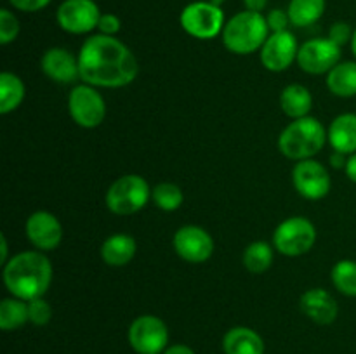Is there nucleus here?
Masks as SVG:
<instances>
[{"mask_svg": "<svg viewBox=\"0 0 356 354\" xmlns=\"http://www.w3.org/2000/svg\"><path fill=\"white\" fill-rule=\"evenodd\" d=\"M80 78L89 85H129L138 76L139 65L131 49L108 35H94L83 42L79 54Z\"/></svg>", "mask_w": 356, "mask_h": 354, "instance_id": "nucleus-1", "label": "nucleus"}, {"mask_svg": "<svg viewBox=\"0 0 356 354\" xmlns=\"http://www.w3.org/2000/svg\"><path fill=\"white\" fill-rule=\"evenodd\" d=\"M3 281L14 297L21 301L40 298L52 281V266L40 252H21L7 260Z\"/></svg>", "mask_w": 356, "mask_h": 354, "instance_id": "nucleus-2", "label": "nucleus"}, {"mask_svg": "<svg viewBox=\"0 0 356 354\" xmlns=\"http://www.w3.org/2000/svg\"><path fill=\"white\" fill-rule=\"evenodd\" d=\"M327 132L313 117H302L289 124L278 137V148L291 160H309L323 148Z\"/></svg>", "mask_w": 356, "mask_h": 354, "instance_id": "nucleus-3", "label": "nucleus"}, {"mask_svg": "<svg viewBox=\"0 0 356 354\" xmlns=\"http://www.w3.org/2000/svg\"><path fill=\"white\" fill-rule=\"evenodd\" d=\"M266 17L261 12L243 10L235 14L222 30V42L226 49L235 54H250L259 51L268 40Z\"/></svg>", "mask_w": 356, "mask_h": 354, "instance_id": "nucleus-4", "label": "nucleus"}, {"mask_svg": "<svg viewBox=\"0 0 356 354\" xmlns=\"http://www.w3.org/2000/svg\"><path fill=\"white\" fill-rule=\"evenodd\" d=\"M152 196L148 183L141 176L129 174L115 180L106 193V207L117 215H131L141 210Z\"/></svg>", "mask_w": 356, "mask_h": 354, "instance_id": "nucleus-5", "label": "nucleus"}, {"mask_svg": "<svg viewBox=\"0 0 356 354\" xmlns=\"http://www.w3.org/2000/svg\"><path fill=\"white\" fill-rule=\"evenodd\" d=\"M181 26L200 40L214 38L225 30V12L212 2H193L181 12Z\"/></svg>", "mask_w": 356, "mask_h": 354, "instance_id": "nucleus-6", "label": "nucleus"}, {"mask_svg": "<svg viewBox=\"0 0 356 354\" xmlns=\"http://www.w3.org/2000/svg\"><path fill=\"white\" fill-rule=\"evenodd\" d=\"M316 242V229L306 217L285 219L273 235V245L280 253L298 257L309 252Z\"/></svg>", "mask_w": 356, "mask_h": 354, "instance_id": "nucleus-7", "label": "nucleus"}, {"mask_svg": "<svg viewBox=\"0 0 356 354\" xmlns=\"http://www.w3.org/2000/svg\"><path fill=\"white\" fill-rule=\"evenodd\" d=\"M129 342L138 354H160L167 349L169 330L156 316H139L129 328Z\"/></svg>", "mask_w": 356, "mask_h": 354, "instance_id": "nucleus-8", "label": "nucleus"}, {"mask_svg": "<svg viewBox=\"0 0 356 354\" xmlns=\"http://www.w3.org/2000/svg\"><path fill=\"white\" fill-rule=\"evenodd\" d=\"M68 110L76 125L94 128L104 120L106 104L92 85H79L70 92Z\"/></svg>", "mask_w": 356, "mask_h": 354, "instance_id": "nucleus-9", "label": "nucleus"}, {"mask_svg": "<svg viewBox=\"0 0 356 354\" xmlns=\"http://www.w3.org/2000/svg\"><path fill=\"white\" fill-rule=\"evenodd\" d=\"M341 47L334 44L329 37L313 38L302 44L298 52V62L302 71L312 75H322L339 65Z\"/></svg>", "mask_w": 356, "mask_h": 354, "instance_id": "nucleus-10", "label": "nucleus"}, {"mask_svg": "<svg viewBox=\"0 0 356 354\" xmlns=\"http://www.w3.org/2000/svg\"><path fill=\"white\" fill-rule=\"evenodd\" d=\"M99 7L94 0H65L58 7V23L73 35L89 33L99 23Z\"/></svg>", "mask_w": 356, "mask_h": 354, "instance_id": "nucleus-11", "label": "nucleus"}, {"mask_svg": "<svg viewBox=\"0 0 356 354\" xmlns=\"http://www.w3.org/2000/svg\"><path fill=\"white\" fill-rule=\"evenodd\" d=\"M292 180L299 194L308 200H320L330 191V176L322 163L315 160H301L292 170Z\"/></svg>", "mask_w": 356, "mask_h": 354, "instance_id": "nucleus-12", "label": "nucleus"}, {"mask_svg": "<svg viewBox=\"0 0 356 354\" xmlns=\"http://www.w3.org/2000/svg\"><path fill=\"white\" fill-rule=\"evenodd\" d=\"M174 248L186 262L200 264L212 255L214 242L205 229L198 226H184L174 235Z\"/></svg>", "mask_w": 356, "mask_h": 354, "instance_id": "nucleus-13", "label": "nucleus"}, {"mask_svg": "<svg viewBox=\"0 0 356 354\" xmlns=\"http://www.w3.org/2000/svg\"><path fill=\"white\" fill-rule=\"evenodd\" d=\"M298 40L291 31L271 33L261 47V62L270 71H284L298 59Z\"/></svg>", "mask_w": 356, "mask_h": 354, "instance_id": "nucleus-14", "label": "nucleus"}, {"mask_svg": "<svg viewBox=\"0 0 356 354\" xmlns=\"http://www.w3.org/2000/svg\"><path fill=\"white\" fill-rule=\"evenodd\" d=\"M26 236L38 250H54L63 238V228L56 215L40 210L28 217Z\"/></svg>", "mask_w": 356, "mask_h": 354, "instance_id": "nucleus-15", "label": "nucleus"}, {"mask_svg": "<svg viewBox=\"0 0 356 354\" xmlns=\"http://www.w3.org/2000/svg\"><path fill=\"white\" fill-rule=\"evenodd\" d=\"M42 69L49 78L59 83H72L80 76L79 59L72 56L66 49L52 47L42 56Z\"/></svg>", "mask_w": 356, "mask_h": 354, "instance_id": "nucleus-16", "label": "nucleus"}, {"mask_svg": "<svg viewBox=\"0 0 356 354\" xmlns=\"http://www.w3.org/2000/svg\"><path fill=\"white\" fill-rule=\"evenodd\" d=\"M299 304H301V311L318 325H330L336 321L337 312H339L336 298L323 288H312L305 292Z\"/></svg>", "mask_w": 356, "mask_h": 354, "instance_id": "nucleus-17", "label": "nucleus"}, {"mask_svg": "<svg viewBox=\"0 0 356 354\" xmlns=\"http://www.w3.org/2000/svg\"><path fill=\"white\" fill-rule=\"evenodd\" d=\"M327 139H329L334 151L344 153V155H353V153H356V115H339L330 124Z\"/></svg>", "mask_w": 356, "mask_h": 354, "instance_id": "nucleus-18", "label": "nucleus"}, {"mask_svg": "<svg viewBox=\"0 0 356 354\" xmlns=\"http://www.w3.org/2000/svg\"><path fill=\"white\" fill-rule=\"evenodd\" d=\"M222 349L226 354H264V342L254 330L235 326L222 339Z\"/></svg>", "mask_w": 356, "mask_h": 354, "instance_id": "nucleus-19", "label": "nucleus"}, {"mask_svg": "<svg viewBox=\"0 0 356 354\" xmlns=\"http://www.w3.org/2000/svg\"><path fill=\"white\" fill-rule=\"evenodd\" d=\"M136 239L129 235H113L101 246V255L108 266H125L136 255Z\"/></svg>", "mask_w": 356, "mask_h": 354, "instance_id": "nucleus-20", "label": "nucleus"}, {"mask_svg": "<svg viewBox=\"0 0 356 354\" xmlns=\"http://www.w3.org/2000/svg\"><path fill=\"white\" fill-rule=\"evenodd\" d=\"M280 106L287 117L298 120V118L308 117L309 110L313 106V97L305 85L292 83V85H287L282 90Z\"/></svg>", "mask_w": 356, "mask_h": 354, "instance_id": "nucleus-21", "label": "nucleus"}, {"mask_svg": "<svg viewBox=\"0 0 356 354\" xmlns=\"http://www.w3.org/2000/svg\"><path fill=\"white\" fill-rule=\"evenodd\" d=\"M327 87L339 97L356 96V61L339 62L327 75Z\"/></svg>", "mask_w": 356, "mask_h": 354, "instance_id": "nucleus-22", "label": "nucleus"}, {"mask_svg": "<svg viewBox=\"0 0 356 354\" xmlns=\"http://www.w3.org/2000/svg\"><path fill=\"white\" fill-rule=\"evenodd\" d=\"M24 99V83L17 75L3 71L0 75V113L7 115L16 110Z\"/></svg>", "mask_w": 356, "mask_h": 354, "instance_id": "nucleus-23", "label": "nucleus"}, {"mask_svg": "<svg viewBox=\"0 0 356 354\" xmlns=\"http://www.w3.org/2000/svg\"><path fill=\"white\" fill-rule=\"evenodd\" d=\"M325 10V0H291L289 17L294 26H309L322 17Z\"/></svg>", "mask_w": 356, "mask_h": 354, "instance_id": "nucleus-24", "label": "nucleus"}, {"mask_svg": "<svg viewBox=\"0 0 356 354\" xmlns=\"http://www.w3.org/2000/svg\"><path fill=\"white\" fill-rule=\"evenodd\" d=\"M30 319L28 316V302L21 298H3L0 304V328L9 332L23 326Z\"/></svg>", "mask_w": 356, "mask_h": 354, "instance_id": "nucleus-25", "label": "nucleus"}, {"mask_svg": "<svg viewBox=\"0 0 356 354\" xmlns=\"http://www.w3.org/2000/svg\"><path fill=\"white\" fill-rule=\"evenodd\" d=\"M273 262V248L266 242H254L243 252V264L254 274L264 273Z\"/></svg>", "mask_w": 356, "mask_h": 354, "instance_id": "nucleus-26", "label": "nucleus"}, {"mask_svg": "<svg viewBox=\"0 0 356 354\" xmlns=\"http://www.w3.org/2000/svg\"><path fill=\"white\" fill-rule=\"evenodd\" d=\"M332 281L341 294L356 297V262L355 260H339L332 269Z\"/></svg>", "mask_w": 356, "mask_h": 354, "instance_id": "nucleus-27", "label": "nucleus"}, {"mask_svg": "<svg viewBox=\"0 0 356 354\" xmlns=\"http://www.w3.org/2000/svg\"><path fill=\"white\" fill-rule=\"evenodd\" d=\"M152 196L156 207L162 208V210L165 212L177 210L184 200L181 187L172 183H160L159 186H155V189L152 191Z\"/></svg>", "mask_w": 356, "mask_h": 354, "instance_id": "nucleus-28", "label": "nucleus"}, {"mask_svg": "<svg viewBox=\"0 0 356 354\" xmlns=\"http://www.w3.org/2000/svg\"><path fill=\"white\" fill-rule=\"evenodd\" d=\"M17 33H19V21H17V17L10 10H0V42L3 45L10 44L13 40H16Z\"/></svg>", "mask_w": 356, "mask_h": 354, "instance_id": "nucleus-29", "label": "nucleus"}, {"mask_svg": "<svg viewBox=\"0 0 356 354\" xmlns=\"http://www.w3.org/2000/svg\"><path fill=\"white\" fill-rule=\"evenodd\" d=\"M28 316H30V321L37 326H44L51 321L52 318V307L49 302H45L44 298H33V301L28 302Z\"/></svg>", "mask_w": 356, "mask_h": 354, "instance_id": "nucleus-30", "label": "nucleus"}, {"mask_svg": "<svg viewBox=\"0 0 356 354\" xmlns=\"http://www.w3.org/2000/svg\"><path fill=\"white\" fill-rule=\"evenodd\" d=\"M353 33H355V31H351L350 24L343 23V21H339V23H334L332 26H330V30H329V38H330V40H332L336 45H339V47H343L344 44H348V42H351V38H353Z\"/></svg>", "mask_w": 356, "mask_h": 354, "instance_id": "nucleus-31", "label": "nucleus"}, {"mask_svg": "<svg viewBox=\"0 0 356 354\" xmlns=\"http://www.w3.org/2000/svg\"><path fill=\"white\" fill-rule=\"evenodd\" d=\"M268 28H270L273 33H278V31H287L289 23H291V17H289V12L280 9H273L266 16Z\"/></svg>", "mask_w": 356, "mask_h": 354, "instance_id": "nucleus-32", "label": "nucleus"}, {"mask_svg": "<svg viewBox=\"0 0 356 354\" xmlns=\"http://www.w3.org/2000/svg\"><path fill=\"white\" fill-rule=\"evenodd\" d=\"M120 19H118L115 14H101L99 23H97V28H99L101 35H108V37H113L120 31Z\"/></svg>", "mask_w": 356, "mask_h": 354, "instance_id": "nucleus-33", "label": "nucleus"}, {"mask_svg": "<svg viewBox=\"0 0 356 354\" xmlns=\"http://www.w3.org/2000/svg\"><path fill=\"white\" fill-rule=\"evenodd\" d=\"M17 10H23V12H35V10H40L44 7H47L51 3V0H9Z\"/></svg>", "mask_w": 356, "mask_h": 354, "instance_id": "nucleus-34", "label": "nucleus"}, {"mask_svg": "<svg viewBox=\"0 0 356 354\" xmlns=\"http://www.w3.org/2000/svg\"><path fill=\"white\" fill-rule=\"evenodd\" d=\"M162 354H195V351L191 347L184 346V344H176V346L167 347Z\"/></svg>", "mask_w": 356, "mask_h": 354, "instance_id": "nucleus-35", "label": "nucleus"}, {"mask_svg": "<svg viewBox=\"0 0 356 354\" xmlns=\"http://www.w3.org/2000/svg\"><path fill=\"white\" fill-rule=\"evenodd\" d=\"M245 3V10H252V12H261L266 7L268 0H243Z\"/></svg>", "mask_w": 356, "mask_h": 354, "instance_id": "nucleus-36", "label": "nucleus"}, {"mask_svg": "<svg viewBox=\"0 0 356 354\" xmlns=\"http://www.w3.org/2000/svg\"><path fill=\"white\" fill-rule=\"evenodd\" d=\"M344 169H346L348 177H350V179L353 180V183H356V153H353V155H351L350 158H348L346 167H344Z\"/></svg>", "mask_w": 356, "mask_h": 354, "instance_id": "nucleus-37", "label": "nucleus"}, {"mask_svg": "<svg viewBox=\"0 0 356 354\" xmlns=\"http://www.w3.org/2000/svg\"><path fill=\"white\" fill-rule=\"evenodd\" d=\"M346 155L344 153H339V151H334V155L330 156V163H332V167H336V169H341V167H346Z\"/></svg>", "mask_w": 356, "mask_h": 354, "instance_id": "nucleus-38", "label": "nucleus"}, {"mask_svg": "<svg viewBox=\"0 0 356 354\" xmlns=\"http://www.w3.org/2000/svg\"><path fill=\"white\" fill-rule=\"evenodd\" d=\"M0 248H2V255H0V262L2 264H7V239H6V235H0Z\"/></svg>", "mask_w": 356, "mask_h": 354, "instance_id": "nucleus-39", "label": "nucleus"}, {"mask_svg": "<svg viewBox=\"0 0 356 354\" xmlns=\"http://www.w3.org/2000/svg\"><path fill=\"white\" fill-rule=\"evenodd\" d=\"M351 49H353V54H355V58H356V30H355V33H353V38H351Z\"/></svg>", "mask_w": 356, "mask_h": 354, "instance_id": "nucleus-40", "label": "nucleus"}, {"mask_svg": "<svg viewBox=\"0 0 356 354\" xmlns=\"http://www.w3.org/2000/svg\"><path fill=\"white\" fill-rule=\"evenodd\" d=\"M209 2L216 3V6H221V3H222V2H225V0H209Z\"/></svg>", "mask_w": 356, "mask_h": 354, "instance_id": "nucleus-41", "label": "nucleus"}]
</instances>
